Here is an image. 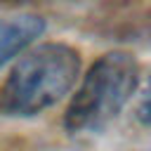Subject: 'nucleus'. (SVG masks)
<instances>
[{"instance_id": "obj_1", "label": "nucleus", "mask_w": 151, "mask_h": 151, "mask_svg": "<svg viewBox=\"0 0 151 151\" xmlns=\"http://www.w3.org/2000/svg\"><path fill=\"white\" fill-rule=\"evenodd\" d=\"M80 76V54L64 42L26 50L0 85L2 116H35L64 99Z\"/></svg>"}, {"instance_id": "obj_2", "label": "nucleus", "mask_w": 151, "mask_h": 151, "mask_svg": "<svg viewBox=\"0 0 151 151\" xmlns=\"http://www.w3.org/2000/svg\"><path fill=\"white\" fill-rule=\"evenodd\" d=\"M139 80L134 54L113 50L101 54L83 76L71 97L64 125L68 132H97L106 127L132 99Z\"/></svg>"}, {"instance_id": "obj_3", "label": "nucleus", "mask_w": 151, "mask_h": 151, "mask_svg": "<svg viewBox=\"0 0 151 151\" xmlns=\"http://www.w3.org/2000/svg\"><path fill=\"white\" fill-rule=\"evenodd\" d=\"M45 33V21L35 14L0 19V66L24 54Z\"/></svg>"}, {"instance_id": "obj_4", "label": "nucleus", "mask_w": 151, "mask_h": 151, "mask_svg": "<svg viewBox=\"0 0 151 151\" xmlns=\"http://www.w3.org/2000/svg\"><path fill=\"white\" fill-rule=\"evenodd\" d=\"M137 120L142 123V125H146V127H151V78H149V83H146V87H144V92H142V99H139V104H137Z\"/></svg>"}]
</instances>
